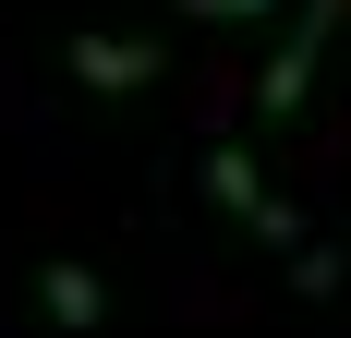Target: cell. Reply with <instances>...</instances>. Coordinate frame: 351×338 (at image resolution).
<instances>
[{
	"mask_svg": "<svg viewBox=\"0 0 351 338\" xmlns=\"http://www.w3.org/2000/svg\"><path fill=\"white\" fill-rule=\"evenodd\" d=\"M206 194L230 205V218H243L254 242H279V254H315V242H303V218H291V194H279V181H267V169L243 157V145H206Z\"/></svg>",
	"mask_w": 351,
	"mask_h": 338,
	"instance_id": "cell-1",
	"label": "cell"
},
{
	"mask_svg": "<svg viewBox=\"0 0 351 338\" xmlns=\"http://www.w3.org/2000/svg\"><path fill=\"white\" fill-rule=\"evenodd\" d=\"M339 25H351V0H303V25L267 49V85H254V97H267V121H291V109H303V85H315V49H327Z\"/></svg>",
	"mask_w": 351,
	"mask_h": 338,
	"instance_id": "cell-2",
	"label": "cell"
},
{
	"mask_svg": "<svg viewBox=\"0 0 351 338\" xmlns=\"http://www.w3.org/2000/svg\"><path fill=\"white\" fill-rule=\"evenodd\" d=\"M170 73V49H145V36H73V85L85 97H145Z\"/></svg>",
	"mask_w": 351,
	"mask_h": 338,
	"instance_id": "cell-3",
	"label": "cell"
},
{
	"mask_svg": "<svg viewBox=\"0 0 351 338\" xmlns=\"http://www.w3.org/2000/svg\"><path fill=\"white\" fill-rule=\"evenodd\" d=\"M36 302H49L61 338H85V326L109 314V290H97V266H36Z\"/></svg>",
	"mask_w": 351,
	"mask_h": 338,
	"instance_id": "cell-4",
	"label": "cell"
},
{
	"mask_svg": "<svg viewBox=\"0 0 351 338\" xmlns=\"http://www.w3.org/2000/svg\"><path fill=\"white\" fill-rule=\"evenodd\" d=\"M182 12H194V25H254L267 0H182Z\"/></svg>",
	"mask_w": 351,
	"mask_h": 338,
	"instance_id": "cell-5",
	"label": "cell"
}]
</instances>
